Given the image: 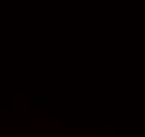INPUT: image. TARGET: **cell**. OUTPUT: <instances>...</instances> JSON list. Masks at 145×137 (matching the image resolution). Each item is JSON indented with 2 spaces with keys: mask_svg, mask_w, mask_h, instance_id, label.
<instances>
[{
  "mask_svg": "<svg viewBox=\"0 0 145 137\" xmlns=\"http://www.w3.org/2000/svg\"><path fill=\"white\" fill-rule=\"evenodd\" d=\"M13 137H63V133H15Z\"/></svg>",
  "mask_w": 145,
  "mask_h": 137,
  "instance_id": "1",
  "label": "cell"
}]
</instances>
